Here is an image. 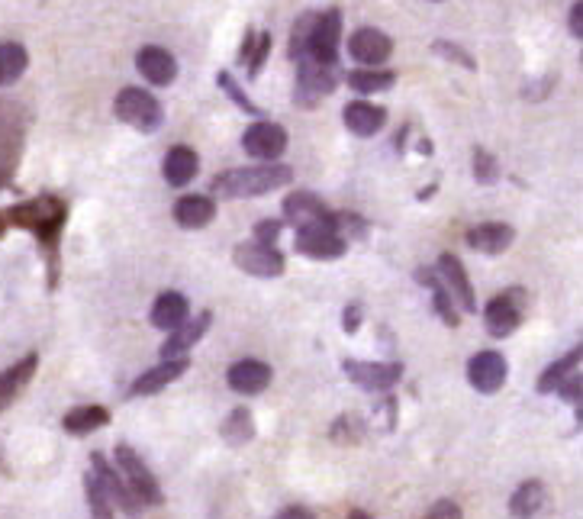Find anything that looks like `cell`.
Returning a JSON list of instances; mask_svg holds the SVG:
<instances>
[{
	"label": "cell",
	"instance_id": "obj_1",
	"mask_svg": "<svg viewBox=\"0 0 583 519\" xmlns=\"http://www.w3.org/2000/svg\"><path fill=\"white\" fill-rule=\"evenodd\" d=\"M294 181V171L287 165H278V162H265V165H252V168H232V171H223V175L213 178V194L216 197H236V200H245V197H261V194H271L278 191V187H287Z\"/></svg>",
	"mask_w": 583,
	"mask_h": 519
},
{
	"label": "cell",
	"instance_id": "obj_2",
	"mask_svg": "<svg viewBox=\"0 0 583 519\" xmlns=\"http://www.w3.org/2000/svg\"><path fill=\"white\" fill-rule=\"evenodd\" d=\"M65 216H68V207L62 204L58 197H33V200H26V204H17V207H10L4 220H10L13 226H23L29 229L46 249L55 252V245H58V233H62V226H65Z\"/></svg>",
	"mask_w": 583,
	"mask_h": 519
},
{
	"label": "cell",
	"instance_id": "obj_3",
	"mask_svg": "<svg viewBox=\"0 0 583 519\" xmlns=\"http://www.w3.org/2000/svg\"><path fill=\"white\" fill-rule=\"evenodd\" d=\"M116 120H123L126 126L139 129V133H155L165 123V110L145 88H123L113 100Z\"/></svg>",
	"mask_w": 583,
	"mask_h": 519
},
{
	"label": "cell",
	"instance_id": "obj_4",
	"mask_svg": "<svg viewBox=\"0 0 583 519\" xmlns=\"http://www.w3.org/2000/svg\"><path fill=\"white\" fill-rule=\"evenodd\" d=\"M116 465H120V474H123L126 487L133 490V494L142 500V507H162V503H165L162 487H158L155 474H152L149 465H145V461L139 458L136 449H129L126 442L116 445Z\"/></svg>",
	"mask_w": 583,
	"mask_h": 519
},
{
	"label": "cell",
	"instance_id": "obj_5",
	"mask_svg": "<svg viewBox=\"0 0 583 519\" xmlns=\"http://www.w3.org/2000/svg\"><path fill=\"white\" fill-rule=\"evenodd\" d=\"M335 84H339V65L300 59L297 62V91H294L297 107H303V110L316 107L319 100L335 91Z\"/></svg>",
	"mask_w": 583,
	"mask_h": 519
},
{
	"label": "cell",
	"instance_id": "obj_6",
	"mask_svg": "<svg viewBox=\"0 0 583 519\" xmlns=\"http://www.w3.org/2000/svg\"><path fill=\"white\" fill-rule=\"evenodd\" d=\"M529 297L522 287H509V291L497 294L487 304L484 310V320H487V333L493 339H509L522 326V313H526Z\"/></svg>",
	"mask_w": 583,
	"mask_h": 519
},
{
	"label": "cell",
	"instance_id": "obj_7",
	"mask_svg": "<svg viewBox=\"0 0 583 519\" xmlns=\"http://www.w3.org/2000/svg\"><path fill=\"white\" fill-rule=\"evenodd\" d=\"M294 245H297L300 255L323 258V262H329V258H342L348 252V242L335 233V226H332V213L326 216V220H319V223L300 226Z\"/></svg>",
	"mask_w": 583,
	"mask_h": 519
},
{
	"label": "cell",
	"instance_id": "obj_8",
	"mask_svg": "<svg viewBox=\"0 0 583 519\" xmlns=\"http://www.w3.org/2000/svg\"><path fill=\"white\" fill-rule=\"evenodd\" d=\"M91 474L97 478V484L104 487V494L110 497L113 507H120L129 519H139V516L145 513L142 500L133 494V490L126 487L123 474L110 465V461L104 458V452H91Z\"/></svg>",
	"mask_w": 583,
	"mask_h": 519
},
{
	"label": "cell",
	"instance_id": "obj_9",
	"mask_svg": "<svg viewBox=\"0 0 583 519\" xmlns=\"http://www.w3.org/2000/svg\"><path fill=\"white\" fill-rule=\"evenodd\" d=\"M342 371L348 374V381L371 394H387L403 378L400 362H358V358H345Z\"/></svg>",
	"mask_w": 583,
	"mask_h": 519
},
{
	"label": "cell",
	"instance_id": "obj_10",
	"mask_svg": "<svg viewBox=\"0 0 583 519\" xmlns=\"http://www.w3.org/2000/svg\"><path fill=\"white\" fill-rule=\"evenodd\" d=\"M232 262H236L245 275L252 278H281L284 275V255L274 249V245H261V242H239L236 252H232Z\"/></svg>",
	"mask_w": 583,
	"mask_h": 519
},
{
	"label": "cell",
	"instance_id": "obj_11",
	"mask_svg": "<svg viewBox=\"0 0 583 519\" xmlns=\"http://www.w3.org/2000/svg\"><path fill=\"white\" fill-rule=\"evenodd\" d=\"M242 149L245 155L258 158V162H274V158H281L287 152V129L271 120H258L245 129Z\"/></svg>",
	"mask_w": 583,
	"mask_h": 519
},
{
	"label": "cell",
	"instance_id": "obj_12",
	"mask_svg": "<svg viewBox=\"0 0 583 519\" xmlns=\"http://www.w3.org/2000/svg\"><path fill=\"white\" fill-rule=\"evenodd\" d=\"M339 39H342V13L326 10L316 17L310 49H306V59H316L323 65H339Z\"/></svg>",
	"mask_w": 583,
	"mask_h": 519
},
{
	"label": "cell",
	"instance_id": "obj_13",
	"mask_svg": "<svg viewBox=\"0 0 583 519\" xmlns=\"http://www.w3.org/2000/svg\"><path fill=\"white\" fill-rule=\"evenodd\" d=\"M435 275L445 284V291L451 294V300L464 310V313H477V294H474V284L471 278L464 275V265L458 262L455 255L445 252L439 255V265H435Z\"/></svg>",
	"mask_w": 583,
	"mask_h": 519
},
{
	"label": "cell",
	"instance_id": "obj_14",
	"mask_svg": "<svg viewBox=\"0 0 583 519\" xmlns=\"http://www.w3.org/2000/svg\"><path fill=\"white\" fill-rule=\"evenodd\" d=\"M509 365L500 352H477L468 362V381L477 394H497L506 384Z\"/></svg>",
	"mask_w": 583,
	"mask_h": 519
},
{
	"label": "cell",
	"instance_id": "obj_15",
	"mask_svg": "<svg viewBox=\"0 0 583 519\" xmlns=\"http://www.w3.org/2000/svg\"><path fill=\"white\" fill-rule=\"evenodd\" d=\"M390 52H393V39L381 30H374V26H364V30H358L348 39V55L364 68L384 65L390 59Z\"/></svg>",
	"mask_w": 583,
	"mask_h": 519
},
{
	"label": "cell",
	"instance_id": "obj_16",
	"mask_svg": "<svg viewBox=\"0 0 583 519\" xmlns=\"http://www.w3.org/2000/svg\"><path fill=\"white\" fill-rule=\"evenodd\" d=\"M271 378H274L271 365L258 362V358H242V362L229 365V371H226L229 387H232L236 394H242V397H255V394H261V391H268Z\"/></svg>",
	"mask_w": 583,
	"mask_h": 519
},
{
	"label": "cell",
	"instance_id": "obj_17",
	"mask_svg": "<svg viewBox=\"0 0 583 519\" xmlns=\"http://www.w3.org/2000/svg\"><path fill=\"white\" fill-rule=\"evenodd\" d=\"M213 323V313L210 310H203L197 313L194 320H184L174 333L165 339V345L158 352H162V362H171V358H187V349H194V345L207 336V329Z\"/></svg>",
	"mask_w": 583,
	"mask_h": 519
},
{
	"label": "cell",
	"instance_id": "obj_18",
	"mask_svg": "<svg viewBox=\"0 0 583 519\" xmlns=\"http://www.w3.org/2000/svg\"><path fill=\"white\" fill-rule=\"evenodd\" d=\"M136 68H139V75L155 84V88H168V84L178 78V59L162 49V46H145L139 49L136 55Z\"/></svg>",
	"mask_w": 583,
	"mask_h": 519
},
{
	"label": "cell",
	"instance_id": "obj_19",
	"mask_svg": "<svg viewBox=\"0 0 583 519\" xmlns=\"http://www.w3.org/2000/svg\"><path fill=\"white\" fill-rule=\"evenodd\" d=\"M187 368H191V358H171V362L155 365V368H149L133 381V387H129V397H152L158 391H165V387L178 381Z\"/></svg>",
	"mask_w": 583,
	"mask_h": 519
},
{
	"label": "cell",
	"instance_id": "obj_20",
	"mask_svg": "<svg viewBox=\"0 0 583 519\" xmlns=\"http://www.w3.org/2000/svg\"><path fill=\"white\" fill-rule=\"evenodd\" d=\"M342 117H345L348 133H355L361 139H371V136H377L384 129L387 110L377 107V104H368V100H352V104L342 110Z\"/></svg>",
	"mask_w": 583,
	"mask_h": 519
},
{
	"label": "cell",
	"instance_id": "obj_21",
	"mask_svg": "<svg viewBox=\"0 0 583 519\" xmlns=\"http://www.w3.org/2000/svg\"><path fill=\"white\" fill-rule=\"evenodd\" d=\"M329 213H332V210H329L316 194H310V191H297V194H290V197L284 200V220H281V223L300 229V226H310V223L326 220Z\"/></svg>",
	"mask_w": 583,
	"mask_h": 519
},
{
	"label": "cell",
	"instance_id": "obj_22",
	"mask_svg": "<svg viewBox=\"0 0 583 519\" xmlns=\"http://www.w3.org/2000/svg\"><path fill=\"white\" fill-rule=\"evenodd\" d=\"M516 242V229L506 223H480L468 233V245L480 255H503Z\"/></svg>",
	"mask_w": 583,
	"mask_h": 519
},
{
	"label": "cell",
	"instance_id": "obj_23",
	"mask_svg": "<svg viewBox=\"0 0 583 519\" xmlns=\"http://www.w3.org/2000/svg\"><path fill=\"white\" fill-rule=\"evenodd\" d=\"M216 220V200L203 194H187L174 204V223L181 229H203Z\"/></svg>",
	"mask_w": 583,
	"mask_h": 519
},
{
	"label": "cell",
	"instance_id": "obj_24",
	"mask_svg": "<svg viewBox=\"0 0 583 519\" xmlns=\"http://www.w3.org/2000/svg\"><path fill=\"white\" fill-rule=\"evenodd\" d=\"M548 507V487L542 481H522L509 497V513L516 519H538Z\"/></svg>",
	"mask_w": 583,
	"mask_h": 519
},
{
	"label": "cell",
	"instance_id": "obj_25",
	"mask_svg": "<svg viewBox=\"0 0 583 519\" xmlns=\"http://www.w3.org/2000/svg\"><path fill=\"white\" fill-rule=\"evenodd\" d=\"M162 171H165V181L171 187H187L197 178V171H200V155L191 146H174L165 155Z\"/></svg>",
	"mask_w": 583,
	"mask_h": 519
},
{
	"label": "cell",
	"instance_id": "obj_26",
	"mask_svg": "<svg viewBox=\"0 0 583 519\" xmlns=\"http://www.w3.org/2000/svg\"><path fill=\"white\" fill-rule=\"evenodd\" d=\"M187 313H191V307H187V297L181 291H165V294L155 297L149 320H152L155 329H171L174 333V329L187 320Z\"/></svg>",
	"mask_w": 583,
	"mask_h": 519
},
{
	"label": "cell",
	"instance_id": "obj_27",
	"mask_svg": "<svg viewBox=\"0 0 583 519\" xmlns=\"http://www.w3.org/2000/svg\"><path fill=\"white\" fill-rule=\"evenodd\" d=\"M36 365H39V355H26L23 362H17L13 368H7L0 374V413L7 407H13V400L23 394V387L33 381L36 374Z\"/></svg>",
	"mask_w": 583,
	"mask_h": 519
},
{
	"label": "cell",
	"instance_id": "obj_28",
	"mask_svg": "<svg viewBox=\"0 0 583 519\" xmlns=\"http://www.w3.org/2000/svg\"><path fill=\"white\" fill-rule=\"evenodd\" d=\"M416 281H419L422 287H429V291H432V307H435V313L442 316V323H445V326L455 329V326L461 323V313H458V307H455V300H451V294L445 291V284L439 281V275H435V268H419V271H416Z\"/></svg>",
	"mask_w": 583,
	"mask_h": 519
},
{
	"label": "cell",
	"instance_id": "obj_29",
	"mask_svg": "<svg viewBox=\"0 0 583 519\" xmlns=\"http://www.w3.org/2000/svg\"><path fill=\"white\" fill-rule=\"evenodd\" d=\"M110 423V410L107 407H97V403H84V407H75L65 413V432L68 436H91V432L104 429Z\"/></svg>",
	"mask_w": 583,
	"mask_h": 519
},
{
	"label": "cell",
	"instance_id": "obj_30",
	"mask_svg": "<svg viewBox=\"0 0 583 519\" xmlns=\"http://www.w3.org/2000/svg\"><path fill=\"white\" fill-rule=\"evenodd\" d=\"M345 84L358 94H381L397 84V75H393V71H384V68H355L345 75Z\"/></svg>",
	"mask_w": 583,
	"mask_h": 519
},
{
	"label": "cell",
	"instance_id": "obj_31",
	"mask_svg": "<svg viewBox=\"0 0 583 519\" xmlns=\"http://www.w3.org/2000/svg\"><path fill=\"white\" fill-rule=\"evenodd\" d=\"M580 355H583V352H580V345H577V349H571V355H564V358H558L555 365H548V368L542 371V378H538V384H535V387H538V394H555L558 387L577 371Z\"/></svg>",
	"mask_w": 583,
	"mask_h": 519
},
{
	"label": "cell",
	"instance_id": "obj_32",
	"mask_svg": "<svg viewBox=\"0 0 583 519\" xmlns=\"http://www.w3.org/2000/svg\"><path fill=\"white\" fill-rule=\"evenodd\" d=\"M223 439L232 445V449H239V445H249L255 439V420H252V410L249 407H236L226 420H223Z\"/></svg>",
	"mask_w": 583,
	"mask_h": 519
},
{
	"label": "cell",
	"instance_id": "obj_33",
	"mask_svg": "<svg viewBox=\"0 0 583 519\" xmlns=\"http://www.w3.org/2000/svg\"><path fill=\"white\" fill-rule=\"evenodd\" d=\"M29 65V55L20 42H4L0 46V84H13Z\"/></svg>",
	"mask_w": 583,
	"mask_h": 519
},
{
	"label": "cell",
	"instance_id": "obj_34",
	"mask_svg": "<svg viewBox=\"0 0 583 519\" xmlns=\"http://www.w3.org/2000/svg\"><path fill=\"white\" fill-rule=\"evenodd\" d=\"M316 17H319V13L306 10L303 17L294 23V33H290V46H287V55H290V59H294V62L306 59V49H310V36H313Z\"/></svg>",
	"mask_w": 583,
	"mask_h": 519
},
{
	"label": "cell",
	"instance_id": "obj_35",
	"mask_svg": "<svg viewBox=\"0 0 583 519\" xmlns=\"http://www.w3.org/2000/svg\"><path fill=\"white\" fill-rule=\"evenodd\" d=\"M84 494H87V507H91V519H113V503L91 471L84 474Z\"/></svg>",
	"mask_w": 583,
	"mask_h": 519
},
{
	"label": "cell",
	"instance_id": "obj_36",
	"mask_svg": "<svg viewBox=\"0 0 583 519\" xmlns=\"http://www.w3.org/2000/svg\"><path fill=\"white\" fill-rule=\"evenodd\" d=\"M216 81H220V88L226 91V97L232 100V104H236L239 110H245V113H252V117H265V110H261L258 104H255V100L249 97V94H245L242 91V84L236 81V78H232L229 75V71H220V75H216Z\"/></svg>",
	"mask_w": 583,
	"mask_h": 519
},
{
	"label": "cell",
	"instance_id": "obj_37",
	"mask_svg": "<svg viewBox=\"0 0 583 519\" xmlns=\"http://www.w3.org/2000/svg\"><path fill=\"white\" fill-rule=\"evenodd\" d=\"M329 439H332V442H339V445H358V442L364 439V423L358 420V416L345 413V416H339V420L332 423Z\"/></svg>",
	"mask_w": 583,
	"mask_h": 519
},
{
	"label": "cell",
	"instance_id": "obj_38",
	"mask_svg": "<svg viewBox=\"0 0 583 519\" xmlns=\"http://www.w3.org/2000/svg\"><path fill=\"white\" fill-rule=\"evenodd\" d=\"M332 226H335V233H339L345 242L368 236V223H364L358 213H348V210L345 213H332Z\"/></svg>",
	"mask_w": 583,
	"mask_h": 519
},
{
	"label": "cell",
	"instance_id": "obj_39",
	"mask_svg": "<svg viewBox=\"0 0 583 519\" xmlns=\"http://www.w3.org/2000/svg\"><path fill=\"white\" fill-rule=\"evenodd\" d=\"M268 52H271V36L268 33H258L255 36V46L249 52V59H245V68H249V81H255L261 71H265V62H268Z\"/></svg>",
	"mask_w": 583,
	"mask_h": 519
},
{
	"label": "cell",
	"instance_id": "obj_40",
	"mask_svg": "<svg viewBox=\"0 0 583 519\" xmlns=\"http://www.w3.org/2000/svg\"><path fill=\"white\" fill-rule=\"evenodd\" d=\"M474 178H477V184H497L500 181L497 158H493L490 152H484V149L474 152Z\"/></svg>",
	"mask_w": 583,
	"mask_h": 519
},
{
	"label": "cell",
	"instance_id": "obj_41",
	"mask_svg": "<svg viewBox=\"0 0 583 519\" xmlns=\"http://www.w3.org/2000/svg\"><path fill=\"white\" fill-rule=\"evenodd\" d=\"M432 52H435V55H442V59H448V62H455V65H464L468 71H474V68H477V62L471 59V55L464 52L461 46H455V42H448V39L432 42Z\"/></svg>",
	"mask_w": 583,
	"mask_h": 519
},
{
	"label": "cell",
	"instance_id": "obj_42",
	"mask_svg": "<svg viewBox=\"0 0 583 519\" xmlns=\"http://www.w3.org/2000/svg\"><path fill=\"white\" fill-rule=\"evenodd\" d=\"M281 229H284L281 220H258L255 223V242L274 245V242H278V236H281Z\"/></svg>",
	"mask_w": 583,
	"mask_h": 519
},
{
	"label": "cell",
	"instance_id": "obj_43",
	"mask_svg": "<svg viewBox=\"0 0 583 519\" xmlns=\"http://www.w3.org/2000/svg\"><path fill=\"white\" fill-rule=\"evenodd\" d=\"M580 387H583V381H580V374L574 371L571 378H567L555 394H561V400H567V403H574V407H580Z\"/></svg>",
	"mask_w": 583,
	"mask_h": 519
},
{
	"label": "cell",
	"instance_id": "obj_44",
	"mask_svg": "<svg viewBox=\"0 0 583 519\" xmlns=\"http://www.w3.org/2000/svg\"><path fill=\"white\" fill-rule=\"evenodd\" d=\"M426 519H464V516H461V507H458L455 500H439V503H435V507L429 510Z\"/></svg>",
	"mask_w": 583,
	"mask_h": 519
},
{
	"label": "cell",
	"instance_id": "obj_45",
	"mask_svg": "<svg viewBox=\"0 0 583 519\" xmlns=\"http://www.w3.org/2000/svg\"><path fill=\"white\" fill-rule=\"evenodd\" d=\"M361 320H364L361 304H348V307H345V316H342L345 333H348V336H355V333H358V326H361Z\"/></svg>",
	"mask_w": 583,
	"mask_h": 519
},
{
	"label": "cell",
	"instance_id": "obj_46",
	"mask_svg": "<svg viewBox=\"0 0 583 519\" xmlns=\"http://www.w3.org/2000/svg\"><path fill=\"white\" fill-rule=\"evenodd\" d=\"M567 23H571V36L580 39L583 36V4H580V0L571 7V20H567Z\"/></svg>",
	"mask_w": 583,
	"mask_h": 519
},
{
	"label": "cell",
	"instance_id": "obj_47",
	"mask_svg": "<svg viewBox=\"0 0 583 519\" xmlns=\"http://www.w3.org/2000/svg\"><path fill=\"white\" fill-rule=\"evenodd\" d=\"M274 519H316V513L306 510V507H284Z\"/></svg>",
	"mask_w": 583,
	"mask_h": 519
},
{
	"label": "cell",
	"instance_id": "obj_48",
	"mask_svg": "<svg viewBox=\"0 0 583 519\" xmlns=\"http://www.w3.org/2000/svg\"><path fill=\"white\" fill-rule=\"evenodd\" d=\"M348 519H374V516L364 513V510H352V513H348Z\"/></svg>",
	"mask_w": 583,
	"mask_h": 519
},
{
	"label": "cell",
	"instance_id": "obj_49",
	"mask_svg": "<svg viewBox=\"0 0 583 519\" xmlns=\"http://www.w3.org/2000/svg\"><path fill=\"white\" fill-rule=\"evenodd\" d=\"M4 233H7V223H4V220H0V236H4Z\"/></svg>",
	"mask_w": 583,
	"mask_h": 519
}]
</instances>
